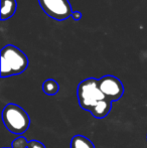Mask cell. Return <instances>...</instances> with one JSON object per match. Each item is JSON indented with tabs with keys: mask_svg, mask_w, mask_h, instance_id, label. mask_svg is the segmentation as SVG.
Wrapping results in <instances>:
<instances>
[{
	"mask_svg": "<svg viewBox=\"0 0 147 148\" xmlns=\"http://www.w3.org/2000/svg\"><path fill=\"white\" fill-rule=\"evenodd\" d=\"M28 66V59L23 51L12 45H7L1 51V77L15 76L23 73Z\"/></svg>",
	"mask_w": 147,
	"mask_h": 148,
	"instance_id": "1",
	"label": "cell"
},
{
	"mask_svg": "<svg viewBox=\"0 0 147 148\" xmlns=\"http://www.w3.org/2000/svg\"><path fill=\"white\" fill-rule=\"evenodd\" d=\"M2 120L8 131L14 134L24 133L30 125V119L26 111L16 104H7L2 111Z\"/></svg>",
	"mask_w": 147,
	"mask_h": 148,
	"instance_id": "2",
	"label": "cell"
},
{
	"mask_svg": "<svg viewBox=\"0 0 147 148\" xmlns=\"http://www.w3.org/2000/svg\"><path fill=\"white\" fill-rule=\"evenodd\" d=\"M77 94H78L79 105L82 109L89 112L99 102L106 99L104 94L99 88L98 80L94 78H89L82 81L78 86Z\"/></svg>",
	"mask_w": 147,
	"mask_h": 148,
	"instance_id": "3",
	"label": "cell"
},
{
	"mask_svg": "<svg viewBox=\"0 0 147 148\" xmlns=\"http://www.w3.org/2000/svg\"><path fill=\"white\" fill-rule=\"evenodd\" d=\"M38 3L47 16L59 21L68 19L73 13L69 0H38Z\"/></svg>",
	"mask_w": 147,
	"mask_h": 148,
	"instance_id": "4",
	"label": "cell"
},
{
	"mask_svg": "<svg viewBox=\"0 0 147 148\" xmlns=\"http://www.w3.org/2000/svg\"><path fill=\"white\" fill-rule=\"evenodd\" d=\"M98 84L104 96L111 102L118 101L124 94L123 84L119 79L114 76L107 75L102 77L98 80Z\"/></svg>",
	"mask_w": 147,
	"mask_h": 148,
	"instance_id": "5",
	"label": "cell"
},
{
	"mask_svg": "<svg viewBox=\"0 0 147 148\" xmlns=\"http://www.w3.org/2000/svg\"><path fill=\"white\" fill-rule=\"evenodd\" d=\"M111 109H112V102L106 98V99L99 102L90 112L95 118L102 119L109 115Z\"/></svg>",
	"mask_w": 147,
	"mask_h": 148,
	"instance_id": "6",
	"label": "cell"
},
{
	"mask_svg": "<svg viewBox=\"0 0 147 148\" xmlns=\"http://www.w3.org/2000/svg\"><path fill=\"white\" fill-rule=\"evenodd\" d=\"M17 8L16 0H1V20L12 17Z\"/></svg>",
	"mask_w": 147,
	"mask_h": 148,
	"instance_id": "7",
	"label": "cell"
},
{
	"mask_svg": "<svg viewBox=\"0 0 147 148\" xmlns=\"http://www.w3.org/2000/svg\"><path fill=\"white\" fill-rule=\"evenodd\" d=\"M71 148H95L93 142L83 135H75L71 140Z\"/></svg>",
	"mask_w": 147,
	"mask_h": 148,
	"instance_id": "8",
	"label": "cell"
},
{
	"mask_svg": "<svg viewBox=\"0 0 147 148\" xmlns=\"http://www.w3.org/2000/svg\"><path fill=\"white\" fill-rule=\"evenodd\" d=\"M42 90H43V92L49 96L55 95V94H57L59 91V83H57V81L53 80V79L45 80L44 83L42 84Z\"/></svg>",
	"mask_w": 147,
	"mask_h": 148,
	"instance_id": "9",
	"label": "cell"
},
{
	"mask_svg": "<svg viewBox=\"0 0 147 148\" xmlns=\"http://www.w3.org/2000/svg\"><path fill=\"white\" fill-rule=\"evenodd\" d=\"M28 142H29V141H27V139H26L25 137L19 136L18 138L14 139L11 146L12 148H27Z\"/></svg>",
	"mask_w": 147,
	"mask_h": 148,
	"instance_id": "10",
	"label": "cell"
},
{
	"mask_svg": "<svg viewBox=\"0 0 147 148\" xmlns=\"http://www.w3.org/2000/svg\"><path fill=\"white\" fill-rule=\"evenodd\" d=\"M27 148H45L44 145L37 140H31L28 142Z\"/></svg>",
	"mask_w": 147,
	"mask_h": 148,
	"instance_id": "11",
	"label": "cell"
},
{
	"mask_svg": "<svg viewBox=\"0 0 147 148\" xmlns=\"http://www.w3.org/2000/svg\"><path fill=\"white\" fill-rule=\"evenodd\" d=\"M71 17L73 18L75 21H79V20L82 19V13L80 11H73Z\"/></svg>",
	"mask_w": 147,
	"mask_h": 148,
	"instance_id": "12",
	"label": "cell"
}]
</instances>
